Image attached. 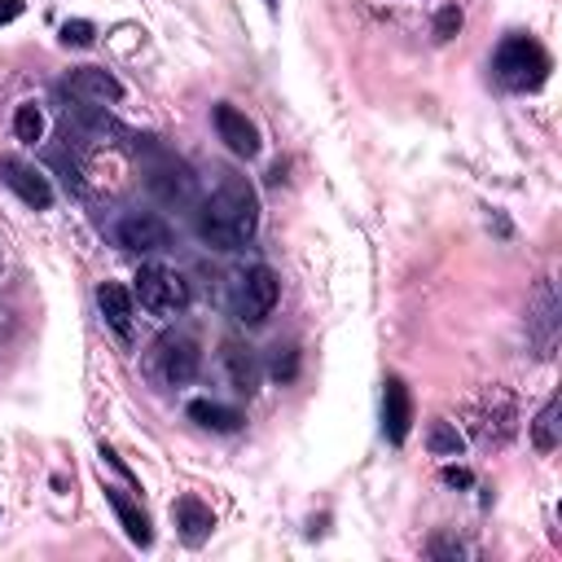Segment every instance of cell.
I'll return each mask as SVG.
<instances>
[{"mask_svg": "<svg viewBox=\"0 0 562 562\" xmlns=\"http://www.w3.org/2000/svg\"><path fill=\"white\" fill-rule=\"evenodd\" d=\"M136 299H140V307L154 312V316H176V312H184V303H189V285H184L180 272L149 263V268L136 272Z\"/></svg>", "mask_w": 562, "mask_h": 562, "instance_id": "obj_3", "label": "cell"}, {"mask_svg": "<svg viewBox=\"0 0 562 562\" xmlns=\"http://www.w3.org/2000/svg\"><path fill=\"white\" fill-rule=\"evenodd\" d=\"M0 180H4L26 206H35V211H48V206H53V184H48V176H44L40 167H31V162L4 154V158H0Z\"/></svg>", "mask_w": 562, "mask_h": 562, "instance_id": "obj_6", "label": "cell"}, {"mask_svg": "<svg viewBox=\"0 0 562 562\" xmlns=\"http://www.w3.org/2000/svg\"><path fill=\"white\" fill-rule=\"evenodd\" d=\"M457 31H461V9L457 4H443L435 13V40H452Z\"/></svg>", "mask_w": 562, "mask_h": 562, "instance_id": "obj_23", "label": "cell"}, {"mask_svg": "<svg viewBox=\"0 0 562 562\" xmlns=\"http://www.w3.org/2000/svg\"><path fill=\"white\" fill-rule=\"evenodd\" d=\"M119 246L136 250V255H154V250L171 246V228L154 211H132V215L119 220Z\"/></svg>", "mask_w": 562, "mask_h": 562, "instance_id": "obj_7", "label": "cell"}, {"mask_svg": "<svg viewBox=\"0 0 562 562\" xmlns=\"http://www.w3.org/2000/svg\"><path fill=\"white\" fill-rule=\"evenodd\" d=\"M426 443H430V452H435V457H457L465 439H461V430H457L452 422H430Z\"/></svg>", "mask_w": 562, "mask_h": 562, "instance_id": "obj_21", "label": "cell"}, {"mask_svg": "<svg viewBox=\"0 0 562 562\" xmlns=\"http://www.w3.org/2000/svg\"><path fill=\"white\" fill-rule=\"evenodd\" d=\"M97 40V26L92 22H83V18H70V22H61V44H75V48H83V44H92Z\"/></svg>", "mask_w": 562, "mask_h": 562, "instance_id": "obj_22", "label": "cell"}, {"mask_svg": "<svg viewBox=\"0 0 562 562\" xmlns=\"http://www.w3.org/2000/svg\"><path fill=\"white\" fill-rule=\"evenodd\" d=\"M97 307H101L105 325H110L119 338H132V294H127V285L101 281V285H97Z\"/></svg>", "mask_w": 562, "mask_h": 562, "instance_id": "obj_13", "label": "cell"}, {"mask_svg": "<svg viewBox=\"0 0 562 562\" xmlns=\"http://www.w3.org/2000/svg\"><path fill=\"white\" fill-rule=\"evenodd\" d=\"M272 373H277V378H294V347H285V356H281V347H277V360H272Z\"/></svg>", "mask_w": 562, "mask_h": 562, "instance_id": "obj_24", "label": "cell"}, {"mask_svg": "<svg viewBox=\"0 0 562 562\" xmlns=\"http://www.w3.org/2000/svg\"><path fill=\"white\" fill-rule=\"evenodd\" d=\"M443 483H448V487H470V483H474V474H470V470H461V465H448V470H443Z\"/></svg>", "mask_w": 562, "mask_h": 562, "instance_id": "obj_25", "label": "cell"}, {"mask_svg": "<svg viewBox=\"0 0 562 562\" xmlns=\"http://www.w3.org/2000/svg\"><path fill=\"white\" fill-rule=\"evenodd\" d=\"M558 312H562V307H558V290H553V281H540L536 294H531V307H527V334L536 338L540 356H549V347H553Z\"/></svg>", "mask_w": 562, "mask_h": 562, "instance_id": "obj_9", "label": "cell"}, {"mask_svg": "<svg viewBox=\"0 0 562 562\" xmlns=\"http://www.w3.org/2000/svg\"><path fill=\"white\" fill-rule=\"evenodd\" d=\"M189 417L198 426H206V430H237L241 426V413L228 408V404H215V400H193L189 404Z\"/></svg>", "mask_w": 562, "mask_h": 562, "instance_id": "obj_19", "label": "cell"}, {"mask_svg": "<svg viewBox=\"0 0 562 562\" xmlns=\"http://www.w3.org/2000/svg\"><path fill=\"white\" fill-rule=\"evenodd\" d=\"M408 426H413V395H408V386L400 378H386L382 382V435L391 443H404Z\"/></svg>", "mask_w": 562, "mask_h": 562, "instance_id": "obj_10", "label": "cell"}, {"mask_svg": "<svg viewBox=\"0 0 562 562\" xmlns=\"http://www.w3.org/2000/svg\"><path fill=\"white\" fill-rule=\"evenodd\" d=\"M277 299H281V281H277V272H272L268 263L246 268L241 285H237V316H241L246 325H259V321L277 307Z\"/></svg>", "mask_w": 562, "mask_h": 562, "instance_id": "obj_4", "label": "cell"}, {"mask_svg": "<svg viewBox=\"0 0 562 562\" xmlns=\"http://www.w3.org/2000/svg\"><path fill=\"white\" fill-rule=\"evenodd\" d=\"M66 88H70V97L97 101V105L123 97V83H119L110 70H101V66H79V70H70V75H66Z\"/></svg>", "mask_w": 562, "mask_h": 562, "instance_id": "obj_11", "label": "cell"}, {"mask_svg": "<svg viewBox=\"0 0 562 562\" xmlns=\"http://www.w3.org/2000/svg\"><path fill=\"white\" fill-rule=\"evenodd\" d=\"M263 4H268V9H272V13H277V4H281V0H263Z\"/></svg>", "mask_w": 562, "mask_h": 562, "instance_id": "obj_27", "label": "cell"}, {"mask_svg": "<svg viewBox=\"0 0 562 562\" xmlns=\"http://www.w3.org/2000/svg\"><path fill=\"white\" fill-rule=\"evenodd\" d=\"M171 522L180 527V536H184L189 544H202V540L211 536V527H215V514H211L198 496H180V501L171 505Z\"/></svg>", "mask_w": 562, "mask_h": 562, "instance_id": "obj_14", "label": "cell"}, {"mask_svg": "<svg viewBox=\"0 0 562 562\" xmlns=\"http://www.w3.org/2000/svg\"><path fill=\"white\" fill-rule=\"evenodd\" d=\"M474 426H479V435H483L487 443H492V439H496V443L509 439V435H514V400L492 386V391L483 395V404H479V422H474Z\"/></svg>", "mask_w": 562, "mask_h": 562, "instance_id": "obj_12", "label": "cell"}, {"mask_svg": "<svg viewBox=\"0 0 562 562\" xmlns=\"http://www.w3.org/2000/svg\"><path fill=\"white\" fill-rule=\"evenodd\" d=\"M18 13H22V0H0V26H4V22H13Z\"/></svg>", "mask_w": 562, "mask_h": 562, "instance_id": "obj_26", "label": "cell"}, {"mask_svg": "<svg viewBox=\"0 0 562 562\" xmlns=\"http://www.w3.org/2000/svg\"><path fill=\"white\" fill-rule=\"evenodd\" d=\"M13 132H18V140H26V145H35V140L44 136V114H40L35 101H22V105L13 110Z\"/></svg>", "mask_w": 562, "mask_h": 562, "instance_id": "obj_20", "label": "cell"}, {"mask_svg": "<svg viewBox=\"0 0 562 562\" xmlns=\"http://www.w3.org/2000/svg\"><path fill=\"white\" fill-rule=\"evenodd\" d=\"M149 189L162 198V202H189L193 198V176L184 167H158L149 176Z\"/></svg>", "mask_w": 562, "mask_h": 562, "instance_id": "obj_17", "label": "cell"}, {"mask_svg": "<svg viewBox=\"0 0 562 562\" xmlns=\"http://www.w3.org/2000/svg\"><path fill=\"white\" fill-rule=\"evenodd\" d=\"M154 364H158L162 382H171V386L193 382L198 378V364H202V347L189 334H162L154 342Z\"/></svg>", "mask_w": 562, "mask_h": 562, "instance_id": "obj_5", "label": "cell"}, {"mask_svg": "<svg viewBox=\"0 0 562 562\" xmlns=\"http://www.w3.org/2000/svg\"><path fill=\"white\" fill-rule=\"evenodd\" d=\"M215 132H220V140H224L237 158H255V154H259V127L246 119V110H237V105H228V101L215 105Z\"/></svg>", "mask_w": 562, "mask_h": 562, "instance_id": "obj_8", "label": "cell"}, {"mask_svg": "<svg viewBox=\"0 0 562 562\" xmlns=\"http://www.w3.org/2000/svg\"><path fill=\"white\" fill-rule=\"evenodd\" d=\"M255 228H259V202H255L250 184L237 180V176H224V184L198 211L202 241L215 246V250H237L255 237Z\"/></svg>", "mask_w": 562, "mask_h": 562, "instance_id": "obj_1", "label": "cell"}, {"mask_svg": "<svg viewBox=\"0 0 562 562\" xmlns=\"http://www.w3.org/2000/svg\"><path fill=\"white\" fill-rule=\"evenodd\" d=\"M549 53L536 44V40H527V35H509L501 48H496V57H492V70H496V79L505 83V88H514V92H531V88H540L544 79H549Z\"/></svg>", "mask_w": 562, "mask_h": 562, "instance_id": "obj_2", "label": "cell"}, {"mask_svg": "<svg viewBox=\"0 0 562 562\" xmlns=\"http://www.w3.org/2000/svg\"><path fill=\"white\" fill-rule=\"evenodd\" d=\"M558 413H562V404H558V395H549L544 408H540L536 422H531V443H536L540 452H553L558 439H562V422H558Z\"/></svg>", "mask_w": 562, "mask_h": 562, "instance_id": "obj_18", "label": "cell"}, {"mask_svg": "<svg viewBox=\"0 0 562 562\" xmlns=\"http://www.w3.org/2000/svg\"><path fill=\"white\" fill-rule=\"evenodd\" d=\"M224 364H228L233 386H237L241 395H250V391H255V382H259L255 351H250V347H241V342H224Z\"/></svg>", "mask_w": 562, "mask_h": 562, "instance_id": "obj_16", "label": "cell"}, {"mask_svg": "<svg viewBox=\"0 0 562 562\" xmlns=\"http://www.w3.org/2000/svg\"><path fill=\"white\" fill-rule=\"evenodd\" d=\"M105 501L114 505V514H119V522H123V531H127V540L132 544H149L154 540V527H149V518H145V509L127 496V492H119V487H105Z\"/></svg>", "mask_w": 562, "mask_h": 562, "instance_id": "obj_15", "label": "cell"}]
</instances>
